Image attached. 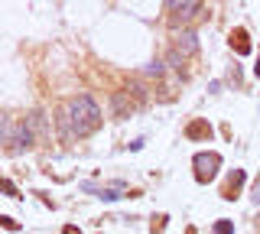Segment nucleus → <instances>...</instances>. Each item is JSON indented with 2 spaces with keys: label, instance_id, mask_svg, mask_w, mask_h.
I'll list each match as a JSON object with an SVG mask.
<instances>
[{
  "label": "nucleus",
  "instance_id": "f257e3e1",
  "mask_svg": "<svg viewBox=\"0 0 260 234\" xmlns=\"http://www.w3.org/2000/svg\"><path fill=\"white\" fill-rule=\"evenodd\" d=\"M65 111H69V120H72L75 137H88L91 130H98V124H101V108H98V101L91 98V94L72 98L69 104H65Z\"/></svg>",
  "mask_w": 260,
  "mask_h": 234
},
{
  "label": "nucleus",
  "instance_id": "f03ea898",
  "mask_svg": "<svg viewBox=\"0 0 260 234\" xmlns=\"http://www.w3.org/2000/svg\"><path fill=\"white\" fill-rule=\"evenodd\" d=\"M192 166H195V179H199V182H208V179H215V176H218L221 156H218V153H195Z\"/></svg>",
  "mask_w": 260,
  "mask_h": 234
},
{
  "label": "nucleus",
  "instance_id": "7ed1b4c3",
  "mask_svg": "<svg viewBox=\"0 0 260 234\" xmlns=\"http://www.w3.org/2000/svg\"><path fill=\"white\" fill-rule=\"evenodd\" d=\"M176 52L182 55V59H189V55H195V52H199V36H195L192 29L179 33V36H176Z\"/></svg>",
  "mask_w": 260,
  "mask_h": 234
},
{
  "label": "nucleus",
  "instance_id": "20e7f679",
  "mask_svg": "<svg viewBox=\"0 0 260 234\" xmlns=\"http://www.w3.org/2000/svg\"><path fill=\"white\" fill-rule=\"evenodd\" d=\"M169 10H176L173 20L179 23V20H192L195 13L202 10V4H199V0H185V4H169Z\"/></svg>",
  "mask_w": 260,
  "mask_h": 234
},
{
  "label": "nucleus",
  "instance_id": "39448f33",
  "mask_svg": "<svg viewBox=\"0 0 260 234\" xmlns=\"http://www.w3.org/2000/svg\"><path fill=\"white\" fill-rule=\"evenodd\" d=\"M55 124H59V133H62L65 143L75 140V130H72V120H69V111H65V108H59V114H55Z\"/></svg>",
  "mask_w": 260,
  "mask_h": 234
},
{
  "label": "nucleus",
  "instance_id": "423d86ee",
  "mask_svg": "<svg viewBox=\"0 0 260 234\" xmlns=\"http://www.w3.org/2000/svg\"><path fill=\"white\" fill-rule=\"evenodd\" d=\"M247 182V173H244V169H234V176L231 179H228V189H224V198H234L241 192V185Z\"/></svg>",
  "mask_w": 260,
  "mask_h": 234
},
{
  "label": "nucleus",
  "instance_id": "0eeeda50",
  "mask_svg": "<svg viewBox=\"0 0 260 234\" xmlns=\"http://www.w3.org/2000/svg\"><path fill=\"white\" fill-rule=\"evenodd\" d=\"M81 189H85V192H94V195L104 198V202H117L120 198V189H98V185H91V182H85Z\"/></svg>",
  "mask_w": 260,
  "mask_h": 234
},
{
  "label": "nucleus",
  "instance_id": "6e6552de",
  "mask_svg": "<svg viewBox=\"0 0 260 234\" xmlns=\"http://www.w3.org/2000/svg\"><path fill=\"white\" fill-rule=\"evenodd\" d=\"M13 137H16V127L10 124L7 114H0V143H13Z\"/></svg>",
  "mask_w": 260,
  "mask_h": 234
},
{
  "label": "nucleus",
  "instance_id": "1a4fd4ad",
  "mask_svg": "<svg viewBox=\"0 0 260 234\" xmlns=\"http://www.w3.org/2000/svg\"><path fill=\"white\" fill-rule=\"evenodd\" d=\"M231 46H234V49H238L241 55H247V52H250V43H247V33H244V29H238V33H234V36H231Z\"/></svg>",
  "mask_w": 260,
  "mask_h": 234
},
{
  "label": "nucleus",
  "instance_id": "9d476101",
  "mask_svg": "<svg viewBox=\"0 0 260 234\" xmlns=\"http://www.w3.org/2000/svg\"><path fill=\"white\" fill-rule=\"evenodd\" d=\"M185 133H189L192 140H195V137H211V127L205 124V120H195V124H192V127H189Z\"/></svg>",
  "mask_w": 260,
  "mask_h": 234
},
{
  "label": "nucleus",
  "instance_id": "9b49d317",
  "mask_svg": "<svg viewBox=\"0 0 260 234\" xmlns=\"http://www.w3.org/2000/svg\"><path fill=\"white\" fill-rule=\"evenodd\" d=\"M215 234H234V221H231V218H218V221H215Z\"/></svg>",
  "mask_w": 260,
  "mask_h": 234
},
{
  "label": "nucleus",
  "instance_id": "f8f14e48",
  "mask_svg": "<svg viewBox=\"0 0 260 234\" xmlns=\"http://www.w3.org/2000/svg\"><path fill=\"white\" fill-rule=\"evenodd\" d=\"M0 192H4V195H10V198H23L20 192H16V185H13L10 179H0Z\"/></svg>",
  "mask_w": 260,
  "mask_h": 234
},
{
  "label": "nucleus",
  "instance_id": "ddd939ff",
  "mask_svg": "<svg viewBox=\"0 0 260 234\" xmlns=\"http://www.w3.org/2000/svg\"><path fill=\"white\" fill-rule=\"evenodd\" d=\"M162 69H166L162 62H150V65H146V75H162Z\"/></svg>",
  "mask_w": 260,
  "mask_h": 234
},
{
  "label": "nucleus",
  "instance_id": "4468645a",
  "mask_svg": "<svg viewBox=\"0 0 260 234\" xmlns=\"http://www.w3.org/2000/svg\"><path fill=\"white\" fill-rule=\"evenodd\" d=\"M0 224H4V228H10V231H20V221H13V218H4V215H0Z\"/></svg>",
  "mask_w": 260,
  "mask_h": 234
},
{
  "label": "nucleus",
  "instance_id": "2eb2a0df",
  "mask_svg": "<svg viewBox=\"0 0 260 234\" xmlns=\"http://www.w3.org/2000/svg\"><path fill=\"white\" fill-rule=\"evenodd\" d=\"M250 198H254V202H257V205H260V179L254 182V192H250Z\"/></svg>",
  "mask_w": 260,
  "mask_h": 234
},
{
  "label": "nucleus",
  "instance_id": "dca6fc26",
  "mask_svg": "<svg viewBox=\"0 0 260 234\" xmlns=\"http://www.w3.org/2000/svg\"><path fill=\"white\" fill-rule=\"evenodd\" d=\"M62 234H81V231H78V228H72V224H69V228H65Z\"/></svg>",
  "mask_w": 260,
  "mask_h": 234
},
{
  "label": "nucleus",
  "instance_id": "f3484780",
  "mask_svg": "<svg viewBox=\"0 0 260 234\" xmlns=\"http://www.w3.org/2000/svg\"><path fill=\"white\" fill-rule=\"evenodd\" d=\"M254 75H257V78H260V59H257V65H254Z\"/></svg>",
  "mask_w": 260,
  "mask_h": 234
}]
</instances>
